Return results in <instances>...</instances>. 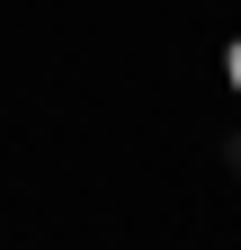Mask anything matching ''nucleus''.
<instances>
[{
	"instance_id": "obj_1",
	"label": "nucleus",
	"mask_w": 241,
	"mask_h": 250,
	"mask_svg": "<svg viewBox=\"0 0 241 250\" xmlns=\"http://www.w3.org/2000/svg\"><path fill=\"white\" fill-rule=\"evenodd\" d=\"M223 161H232V170H241V134H232V143H223Z\"/></svg>"
}]
</instances>
